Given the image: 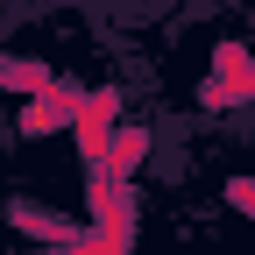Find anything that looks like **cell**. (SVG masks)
Instances as JSON below:
<instances>
[{"instance_id":"obj_1","label":"cell","mask_w":255,"mask_h":255,"mask_svg":"<svg viewBox=\"0 0 255 255\" xmlns=\"http://www.w3.org/2000/svg\"><path fill=\"white\" fill-rule=\"evenodd\" d=\"M142 156H149V128H121V135H114V156H107V170H114V177H128Z\"/></svg>"}]
</instances>
